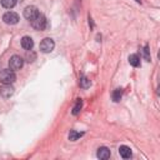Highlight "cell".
Returning <instances> with one entry per match:
<instances>
[{
	"mask_svg": "<svg viewBox=\"0 0 160 160\" xmlns=\"http://www.w3.org/2000/svg\"><path fill=\"white\" fill-rule=\"evenodd\" d=\"M16 79V75L14 70L11 69H4L0 71V81L2 84H12Z\"/></svg>",
	"mask_w": 160,
	"mask_h": 160,
	"instance_id": "obj_1",
	"label": "cell"
},
{
	"mask_svg": "<svg viewBox=\"0 0 160 160\" xmlns=\"http://www.w3.org/2000/svg\"><path fill=\"white\" fill-rule=\"evenodd\" d=\"M31 26L35 29V30H44L45 28H46V18L42 15V14H38V16L36 18H34L31 21Z\"/></svg>",
	"mask_w": 160,
	"mask_h": 160,
	"instance_id": "obj_2",
	"label": "cell"
},
{
	"mask_svg": "<svg viewBox=\"0 0 160 160\" xmlns=\"http://www.w3.org/2000/svg\"><path fill=\"white\" fill-rule=\"evenodd\" d=\"M39 48H40V51H41V52H44V54H49V52H51V51L54 50V48H55V42H54L52 39H50V38H45V39L41 40Z\"/></svg>",
	"mask_w": 160,
	"mask_h": 160,
	"instance_id": "obj_3",
	"label": "cell"
},
{
	"mask_svg": "<svg viewBox=\"0 0 160 160\" xmlns=\"http://www.w3.org/2000/svg\"><path fill=\"white\" fill-rule=\"evenodd\" d=\"M24 66V59L19 55H12L9 60V68L11 70H20L21 68Z\"/></svg>",
	"mask_w": 160,
	"mask_h": 160,
	"instance_id": "obj_4",
	"label": "cell"
},
{
	"mask_svg": "<svg viewBox=\"0 0 160 160\" xmlns=\"http://www.w3.org/2000/svg\"><path fill=\"white\" fill-rule=\"evenodd\" d=\"M2 20L8 25H15V24L19 22V15L16 12H14V11H8V12L4 14Z\"/></svg>",
	"mask_w": 160,
	"mask_h": 160,
	"instance_id": "obj_5",
	"label": "cell"
},
{
	"mask_svg": "<svg viewBox=\"0 0 160 160\" xmlns=\"http://www.w3.org/2000/svg\"><path fill=\"white\" fill-rule=\"evenodd\" d=\"M38 14H39V10H38V8L34 6V5H29V6H26L25 10H24V16H25V19L29 20V21H31L34 18H36Z\"/></svg>",
	"mask_w": 160,
	"mask_h": 160,
	"instance_id": "obj_6",
	"label": "cell"
},
{
	"mask_svg": "<svg viewBox=\"0 0 160 160\" xmlns=\"http://www.w3.org/2000/svg\"><path fill=\"white\" fill-rule=\"evenodd\" d=\"M14 94V86L11 84H2L0 88V95L2 98H10Z\"/></svg>",
	"mask_w": 160,
	"mask_h": 160,
	"instance_id": "obj_7",
	"label": "cell"
},
{
	"mask_svg": "<svg viewBox=\"0 0 160 160\" xmlns=\"http://www.w3.org/2000/svg\"><path fill=\"white\" fill-rule=\"evenodd\" d=\"M98 158L101 159V160H108L110 158V150L106 148V146H100L98 149V152H96Z\"/></svg>",
	"mask_w": 160,
	"mask_h": 160,
	"instance_id": "obj_8",
	"label": "cell"
},
{
	"mask_svg": "<svg viewBox=\"0 0 160 160\" xmlns=\"http://www.w3.org/2000/svg\"><path fill=\"white\" fill-rule=\"evenodd\" d=\"M34 46V40L30 36H22L21 38V48L25 50H31Z\"/></svg>",
	"mask_w": 160,
	"mask_h": 160,
	"instance_id": "obj_9",
	"label": "cell"
},
{
	"mask_svg": "<svg viewBox=\"0 0 160 160\" xmlns=\"http://www.w3.org/2000/svg\"><path fill=\"white\" fill-rule=\"evenodd\" d=\"M119 154H120V156H121L122 159H130V158L132 156L131 149H130L129 146H126V145H121V146L119 148Z\"/></svg>",
	"mask_w": 160,
	"mask_h": 160,
	"instance_id": "obj_10",
	"label": "cell"
},
{
	"mask_svg": "<svg viewBox=\"0 0 160 160\" xmlns=\"http://www.w3.org/2000/svg\"><path fill=\"white\" fill-rule=\"evenodd\" d=\"M129 64L131 66H135V68L140 66V58H139V55L138 54H131L129 56Z\"/></svg>",
	"mask_w": 160,
	"mask_h": 160,
	"instance_id": "obj_11",
	"label": "cell"
},
{
	"mask_svg": "<svg viewBox=\"0 0 160 160\" xmlns=\"http://www.w3.org/2000/svg\"><path fill=\"white\" fill-rule=\"evenodd\" d=\"M81 108H82V99H78L76 102H75V105H74V108H72V111H71L72 115H78L80 112Z\"/></svg>",
	"mask_w": 160,
	"mask_h": 160,
	"instance_id": "obj_12",
	"label": "cell"
},
{
	"mask_svg": "<svg viewBox=\"0 0 160 160\" xmlns=\"http://www.w3.org/2000/svg\"><path fill=\"white\" fill-rule=\"evenodd\" d=\"M121 96H122V89H121V88L115 89L114 92H112V100H114L115 102H118V101H120Z\"/></svg>",
	"mask_w": 160,
	"mask_h": 160,
	"instance_id": "obj_13",
	"label": "cell"
},
{
	"mask_svg": "<svg viewBox=\"0 0 160 160\" xmlns=\"http://www.w3.org/2000/svg\"><path fill=\"white\" fill-rule=\"evenodd\" d=\"M82 135H84V132H79V131H76V130H71L70 134H69V140L75 141V140H78L79 138H81Z\"/></svg>",
	"mask_w": 160,
	"mask_h": 160,
	"instance_id": "obj_14",
	"label": "cell"
},
{
	"mask_svg": "<svg viewBox=\"0 0 160 160\" xmlns=\"http://www.w3.org/2000/svg\"><path fill=\"white\" fill-rule=\"evenodd\" d=\"M16 1L18 0H1V5L5 9H12L16 5Z\"/></svg>",
	"mask_w": 160,
	"mask_h": 160,
	"instance_id": "obj_15",
	"label": "cell"
},
{
	"mask_svg": "<svg viewBox=\"0 0 160 160\" xmlns=\"http://www.w3.org/2000/svg\"><path fill=\"white\" fill-rule=\"evenodd\" d=\"M90 80H89V78H86V76H81L80 78V88H82V89H88V88H90Z\"/></svg>",
	"mask_w": 160,
	"mask_h": 160,
	"instance_id": "obj_16",
	"label": "cell"
},
{
	"mask_svg": "<svg viewBox=\"0 0 160 160\" xmlns=\"http://www.w3.org/2000/svg\"><path fill=\"white\" fill-rule=\"evenodd\" d=\"M142 54H144V59H145L146 61H150V60H151V56H150V50H149V46H148V45H145V46H144Z\"/></svg>",
	"mask_w": 160,
	"mask_h": 160,
	"instance_id": "obj_17",
	"label": "cell"
},
{
	"mask_svg": "<svg viewBox=\"0 0 160 160\" xmlns=\"http://www.w3.org/2000/svg\"><path fill=\"white\" fill-rule=\"evenodd\" d=\"M35 58H36L35 52H32L31 50H28V54H26V59H28V61H29V62H32V61L35 60Z\"/></svg>",
	"mask_w": 160,
	"mask_h": 160,
	"instance_id": "obj_18",
	"label": "cell"
},
{
	"mask_svg": "<svg viewBox=\"0 0 160 160\" xmlns=\"http://www.w3.org/2000/svg\"><path fill=\"white\" fill-rule=\"evenodd\" d=\"M136 1H138V2H141V0H136Z\"/></svg>",
	"mask_w": 160,
	"mask_h": 160,
	"instance_id": "obj_19",
	"label": "cell"
}]
</instances>
